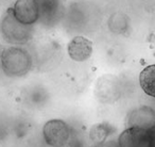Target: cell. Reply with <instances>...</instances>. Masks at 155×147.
I'll return each mask as SVG.
<instances>
[{"mask_svg":"<svg viewBox=\"0 0 155 147\" xmlns=\"http://www.w3.org/2000/svg\"><path fill=\"white\" fill-rule=\"evenodd\" d=\"M32 56L21 47L5 48L1 58V67L5 75L20 77L29 73L32 67Z\"/></svg>","mask_w":155,"mask_h":147,"instance_id":"6da1fadb","label":"cell"},{"mask_svg":"<svg viewBox=\"0 0 155 147\" xmlns=\"http://www.w3.org/2000/svg\"><path fill=\"white\" fill-rule=\"evenodd\" d=\"M0 31L5 41L12 44H25L31 39L32 30L30 26L19 22L10 10L0 22Z\"/></svg>","mask_w":155,"mask_h":147,"instance_id":"7a4b0ae2","label":"cell"},{"mask_svg":"<svg viewBox=\"0 0 155 147\" xmlns=\"http://www.w3.org/2000/svg\"><path fill=\"white\" fill-rule=\"evenodd\" d=\"M44 140L51 147H64L70 140V128L61 119H51L43 127Z\"/></svg>","mask_w":155,"mask_h":147,"instance_id":"3957f363","label":"cell"},{"mask_svg":"<svg viewBox=\"0 0 155 147\" xmlns=\"http://www.w3.org/2000/svg\"><path fill=\"white\" fill-rule=\"evenodd\" d=\"M118 147H152L151 130L127 128L119 135Z\"/></svg>","mask_w":155,"mask_h":147,"instance_id":"277c9868","label":"cell"},{"mask_svg":"<svg viewBox=\"0 0 155 147\" xmlns=\"http://www.w3.org/2000/svg\"><path fill=\"white\" fill-rule=\"evenodd\" d=\"M12 13L18 22L26 26H31L38 20V10L35 0H16Z\"/></svg>","mask_w":155,"mask_h":147,"instance_id":"5b68a950","label":"cell"},{"mask_svg":"<svg viewBox=\"0 0 155 147\" xmlns=\"http://www.w3.org/2000/svg\"><path fill=\"white\" fill-rule=\"evenodd\" d=\"M127 128L136 127L140 129L152 130L155 128V111L149 107H140L133 110L127 119Z\"/></svg>","mask_w":155,"mask_h":147,"instance_id":"8992f818","label":"cell"},{"mask_svg":"<svg viewBox=\"0 0 155 147\" xmlns=\"http://www.w3.org/2000/svg\"><path fill=\"white\" fill-rule=\"evenodd\" d=\"M38 10V19L44 24L53 25L60 19L63 12L62 0H35Z\"/></svg>","mask_w":155,"mask_h":147,"instance_id":"52a82bcc","label":"cell"},{"mask_svg":"<svg viewBox=\"0 0 155 147\" xmlns=\"http://www.w3.org/2000/svg\"><path fill=\"white\" fill-rule=\"evenodd\" d=\"M93 53V43L84 36H75L68 44V54L73 61L84 62Z\"/></svg>","mask_w":155,"mask_h":147,"instance_id":"ba28073f","label":"cell"},{"mask_svg":"<svg viewBox=\"0 0 155 147\" xmlns=\"http://www.w3.org/2000/svg\"><path fill=\"white\" fill-rule=\"evenodd\" d=\"M139 82L144 93L155 98V64L147 66L140 73Z\"/></svg>","mask_w":155,"mask_h":147,"instance_id":"9c48e42d","label":"cell"},{"mask_svg":"<svg viewBox=\"0 0 155 147\" xmlns=\"http://www.w3.org/2000/svg\"><path fill=\"white\" fill-rule=\"evenodd\" d=\"M114 132V128L108 123H100L95 125L89 131V138L96 145H101Z\"/></svg>","mask_w":155,"mask_h":147,"instance_id":"30bf717a","label":"cell"},{"mask_svg":"<svg viewBox=\"0 0 155 147\" xmlns=\"http://www.w3.org/2000/svg\"><path fill=\"white\" fill-rule=\"evenodd\" d=\"M151 138H152V147H155V128L151 130Z\"/></svg>","mask_w":155,"mask_h":147,"instance_id":"8fae6325","label":"cell"},{"mask_svg":"<svg viewBox=\"0 0 155 147\" xmlns=\"http://www.w3.org/2000/svg\"><path fill=\"white\" fill-rule=\"evenodd\" d=\"M5 48L0 44V63H1V58H2V53H3V51H5Z\"/></svg>","mask_w":155,"mask_h":147,"instance_id":"7c38bea8","label":"cell"}]
</instances>
